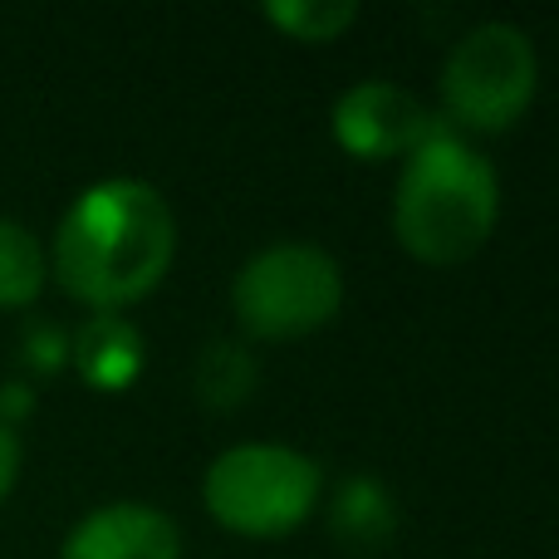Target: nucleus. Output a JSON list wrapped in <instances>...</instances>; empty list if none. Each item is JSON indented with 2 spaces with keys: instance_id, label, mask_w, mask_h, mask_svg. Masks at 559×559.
<instances>
[{
  "instance_id": "39448f33",
  "label": "nucleus",
  "mask_w": 559,
  "mask_h": 559,
  "mask_svg": "<svg viewBox=\"0 0 559 559\" xmlns=\"http://www.w3.org/2000/svg\"><path fill=\"white\" fill-rule=\"evenodd\" d=\"M540 88V55L511 20H481L452 45L442 64L447 123L472 133H506L525 118Z\"/></svg>"
},
{
  "instance_id": "1a4fd4ad",
  "label": "nucleus",
  "mask_w": 559,
  "mask_h": 559,
  "mask_svg": "<svg viewBox=\"0 0 559 559\" xmlns=\"http://www.w3.org/2000/svg\"><path fill=\"white\" fill-rule=\"evenodd\" d=\"M329 535L344 545L348 555H383L397 540V501L378 476L354 472L334 486L329 501Z\"/></svg>"
},
{
  "instance_id": "20e7f679",
  "label": "nucleus",
  "mask_w": 559,
  "mask_h": 559,
  "mask_svg": "<svg viewBox=\"0 0 559 559\" xmlns=\"http://www.w3.org/2000/svg\"><path fill=\"white\" fill-rule=\"evenodd\" d=\"M236 324L261 344L305 338L344 309V271L324 246L280 241L255 251L231 280Z\"/></svg>"
},
{
  "instance_id": "f8f14e48",
  "label": "nucleus",
  "mask_w": 559,
  "mask_h": 559,
  "mask_svg": "<svg viewBox=\"0 0 559 559\" xmlns=\"http://www.w3.org/2000/svg\"><path fill=\"white\" fill-rule=\"evenodd\" d=\"M261 15L299 45H329V39H344L358 25L354 0H271V5H261Z\"/></svg>"
},
{
  "instance_id": "4468645a",
  "label": "nucleus",
  "mask_w": 559,
  "mask_h": 559,
  "mask_svg": "<svg viewBox=\"0 0 559 559\" xmlns=\"http://www.w3.org/2000/svg\"><path fill=\"white\" fill-rule=\"evenodd\" d=\"M20 432L15 427H5L0 423V501H5L10 491H15V481H20Z\"/></svg>"
},
{
  "instance_id": "f257e3e1",
  "label": "nucleus",
  "mask_w": 559,
  "mask_h": 559,
  "mask_svg": "<svg viewBox=\"0 0 559 559\" xmlns=\"http://www.w3.org/2000/svg\"><path fill=\"white\" fill-rule=\"evenodd\" d=\"M177 255V216L143 177H104L69 202L55 226L49 271L94 314H123L147 299Z\"/></svg>"
},
{
  "instance_id": "2eb2a0df",
  "label": "nucleus",
  "mask_w": 559,
  "mask_h": 559,
  "mask_svg": "<svg viewBox=\"0 0 559 559\" xmlns=\"http://www.w3.org/2000/svg\"><path fill=\"white\" fill-rule=\"evenodd\" d=\"M29 413H35V393H29L25 383H5V388H0V423L15 427V423H25Z\"/></svg>"
},
{
  "instance_id": "6e6552de",
  "label": "nucleus",
  "mask_w": 559,
  "mask_h": 559,
  "mask_svg": "<svg viewBox=\"0 0 559 559\" xmlns=\"http://www.w3.org/2000/svg\"><path fill=\"white\" fill-rule=\"evenodd\" d=\"M69 364L94 393H128L147 364L143 329L128 314H88L69 334Z\"/></svg>"
},
{
  "instance_id": "7ed1b4c3",
  "label": "nucleus",
  "mask_w": 559,
  "mask_h": 559,
  "mask_svg": "<svg viewBox=\"0 0 559 559\" xmlns=\"http://www.w3.org/2000/svg\"><path fill=\"white\" fill-rule=\"evenodd\" d=\"M324 501V466L285 442L226 447L202 476V506L222 531L246 540H280L299 531Z\"/></svg>"
},
{
  "instance_id": "9b49d317",
  "label": "nucleus",
  "mask_w": 559,
  "mask_h": 559,
  "mask_svg": "<svg viewBox=\"0 0 559 559\" xmlns=\"http://www.w3.org/2000/svg\"><path fill=\"white\" fill-rule=\"evenodd\" d=\"M49 280V255L35 231L0 216V309H29Z\"/></svg>"
},
{
  "instance_id": "0eeeda50",
  "label": "nucleus",
  "mask_w": 559,
  "mask_h": 559,
  "mask_svg": "<svg viewBox=\"0 0 559 559\" xmlns=\"http://www.w3.org/2000/svg\"><path fill=\"white\" fill-rule=\"evenodd\" d=\"M59 559H182V531L147 501H114L64 535Z\"/></svg>"
},
{
  "instance_id": "423d86ee",
  "label": "nucleus",
  "mask_w": 559,
  "mask_h": 559,
  "mask_svg": "<svg viewBox=\"0 0 559 559\" xmlns=\"http://www.w3.org/2000/svg\"><path fill=\"white\" fill-rule=\"evenodd\" d=\"M447 118L432 114L413 88L393 84V79H364V84L344 88L329 114L334 143L358 163H378V157H407L423 147L427 138L442 128Z\"/></svg>"
},
{
  "instance_id": "ddd939ff",
  "label": "nucleus",
  "mask_w": 559,
  "mask_h": 559,
  "mask_svg": "<svg viewBox=\"0 0 559 559\" xmlns=\"http://www.w3.org/2000/svg\"><path fill=\"white\" fill-rule=\"evenodd\" d=\"M20 354H25V364L35 368V373H59V368L69 364V334L59 324H49V319H39V324L25 329Z\"/></svg>"
},
{
  "instance_id": "f03ea898",
  "label": "nucleus",
  "mask_w": 559,
  "mask_h": 559,
  "mask_svg": "<svg viewBox=\"0 0 559 559\" xmlns=\"http://www.w3.org/2000/svg\"><path fill=\"white\" fill-rule=\"evenodd\" d=\"M501 222L496 167L442 123L423 147L403 157L393 192V236L423 265H462L491 241Z\"/></svg>"
},
{
  "instance_id": "9d476101",
  "label": "nucleus",
  "mask_w": 559,
  "mask_h": 559,
  "mask_svg": "<svg viewBox=\"0 0 559 559\" xmlns=\"http://www.w3.org/2000/svg\"><path fill=\"white\" fill-rule=\"evenodd\" d=\"M255 383H261V364H255V348L246 338H212V344H202L197 368H192V388L206 413H236V407H246Z\"/></svg>"
}]
</instances>
